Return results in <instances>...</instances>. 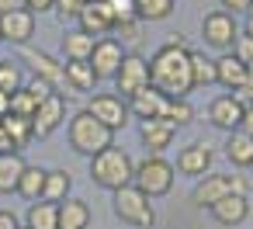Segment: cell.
<instances>
[{"label": "cell", "mask_w": 253, "mask_h": 229, "mask_svg": "<svg viewBox=\"0 0 253 229\" xmlns=\"http://www.w3.org/2000/svg\"><path fill=\"white\" fill-rule=\"evenodd\" d=\"M0 129H4V136H7V142H11L14 153H21L35 139V125L25 115H4V118H0Z\"/></svg>", "instance_id": "obj_22"}, {"label": "cell", "mask_w": 253, "mask_h": 229, "mask_svg": "<svg viewBox=\"0 0 253 229\" xmlns=\"http://www.w3.org/2000/svg\"><path fill=\"white\" fill-rule=\"evenodd\" d=\"M25 0H0V14H11V11H21Z\"/></svg>", "instance_id": "obj_43"}, {"label": "cell", "mask_w": 253, "mask_h": 229, "mask_svg": "<svg viewBox=\"0 0 253 229\" xmlns=\"http://www.w3.org/2000/svg\"><path fill=\"white\" fill-rule=\"evenodd\" d=\"M115 87L122 91V97L128 101L132 94H139L142 87H149V59L139 52H125L118 73H115Z\"/></svg>", "instance_id": "obj_8"}, {"label": "cell", "mask_w": 253, "mask_h": 229, "mask_svg": "<svg viewBox=\"0 0 253 229\" xmlns=\"http://www.w3.org/2000/svg\"><path fill=\"white\" fill-rule=\"evenodd\" d=\"M149 84L156 91H163L167 97H187L194 91L191 80V49L184 46V39H170L167 46H160L149 59Z\"/></svg>", "instance_id": "obj_1"}, {"label": "cell", "mask_w": 253, "mask_h": 229, "mask_svg": "<svg viewBox=\"0 0 253 229\" xmlns=\"http://www.w3.org/2000/svg\"><path fill=\"white\" fill-rule=\"evenodd\" d=\"M173 136H177V129H173L167 118H146V122L139 125V139H142V146H146L153 156H160L163 149H170V146H173Z\"/></svg>", "instance_id": "obj_17"}, {"label": "cell", "mask_w": 253, "mask_h": 229, "mask_svg": "<svg viewBox=\"0 0 253 229\" xmlns=\"http://www.w3.org/2000/svg\"><path fill=\"white\" fill-rule=\"evenodd\" d=\"M90 4V0H56L52 4V11H56V18L66 25V21H73V18H80V11Z\"/></svg>", "instance_id": "obj_35"}, {"label": "cell", "mask_w": 253, "mask_h": 229, "mask_svg": "<svg viewBox=\"0 0 253 229\" xmlns=\"http://www.w3.org/2000/svg\"><path fill=\"white\" fill-rule=\"evenodd\" d=\"M167 101H170V97L149 84V87H142L139 94H132V97H128V115H135L139 122H146V118H163Z\"/></svg>", "instance_id": "obj_16"}, {"label": "cell", "mask_w": 253, "mask_h": 229, "mask_svg": "<svg viewBox=\"0 0 253 229\" xmlns=\"http://www.w3.org/2000/svg\"><path fill=\"white\" fill-rule=\"evenodd\" d=\"M77 21H80V32H87V35L108 39V32H115V11H111L108 0H90Z\"/></svg>", "instance_id": "obj_14"}, {"label": "cell", "mask_w": 253, "mask_h": 229, "mask_svg": "<svg viewBox=\"0 0 253 229\" xmlns=\"http://www.w3.org/2000/svg\"><path fill=\"white\" fill-rule=\"evenodd\" d=\"M243 108H246V101L239 94H222L208 104V122L222 132H236L243 122Z\"/></svg>", "instance_id": "obj_11"}, {"label": "cell", "mask_w": 253, "mask_h": 229, "mask_svg": "<svg viewBox=\"0 0 253 229\" xmlns=\"http://www.w3.org/2000/svg\"><path fill=\"white\" fill-rule=\"evenodd\" d=\"M63 87H70L73 94H90V91L97 87L94 66H90V63H80V59L63 63Z\"/></svg>", "instance_id": "obj_21"}, {"label": "cell", "mask_w": 253, "mask_h": 229, "mask_svg": "<svg viewBox=\"0 0 253 229\" xmlns=\"http://www.w3.org/2000/svg\"><path fill=\"white\" fill-rule=\"evenodd\" d=\"M132 174H135V163L118 146H108V149L90 156V181L104 191H118V187L132 184Z\"/></svg>", "instance_id": "obj_2"}, {"label": "cell", "mask_w": 253, "mask_h": 229, "mask_svg": "<svg viewBox=\"0 0 253 229\" xmlns=\"http://www.w3.org/2000/svg\"><path fill=\"white\" fill-rule=\"evenodd\" d=\"M139 25H142V21L135 18V21H122V25H115V28L122 32V39H128V42H135V39H139Z\"/></svg>", "instance_id": "obj_39"}, {"label": "cell", "mask_w": 253, "mask_h": 229, "mask_svg": "<svg viewBox=\"0 0 253 229\" xmlns=\"http://www.w3.org/2000/svg\"><path fill=\"white\" fill-rule=\"evenodd\" d=\"M239 132H246L250 139H253V101L243 108V122H239Z\"/></svg>", "instance_id": "obj_40"}, {"label": "cell", "mask_w": 253, "mask_h": 229, "mask_svg": "<svg viewBox=\"0 0 253 229\" xmlns=\"http://www.w3.org/2000/svg\"><path fill=\"white\" fill-rule=\"evenodd\" d=\"M250 191V181L243 177V174H205V177H198V184H194V191H191V201L198 205V208H211V205H218L222 198H229V194H246Z\"/></svg>", "instance_id": "obj_5"}, {"label": "cell", "mask_w": 253, "mask_h": 229, "mask_svg": "<svg viewBox=\"0 0 253 229\" xmlns=\"http://www.w3.org/2000/svg\"><path fill=\"white\" fill-rule=\"evenodd\" d=\"M52 4H56V0H25V7H28L32 14H42V11H52Z\"/></svg>", "instance_id": "obj_42"}, {"label": "cell", "mask_w": 253, "mask_h": 229, "mask_svg": "<svg viewBox=\"0 0 253 229\" xmlns=\"http://www.w3.org/2000/svg\"><path fill=\"white\" fill-rule=\"evenodd\" d=\"M191 80H194V91L211 87L215 84V59H208L201 52H191Z\"/></svg>", "instance_id": "obj_29"}, {"label": "cell", "mask_w": 253, "mask_h": 229, "mask_svg": "<svg viewBox=\"0 0 253 229\" xmlns=\"http://www.w3.org/2000/svg\"><path fill=\"white\" fill-rule=\"evenodd\" d=\"M163 118H167L173 129H184V125H191V118H194V108L187 104V97H170V101H167V111H163Z\"/></svg>", "instance_id": "obj_32"}, {"label": "cell", "mask_w": 253, "mask_h": 229, "mask_svg": "<svg viewBox=\"0 0 253 229\" xmlns=\"http://www.w3.org/2000/svg\"><path fill=\"white\" fill-rule=\"evenodd\" d=\"M63 118H66V101H63V94L59 91H52L42 104H39V111L32 115V125H35V139H45V136H52L59 125H63Z\"/></svg>", "instance_id": "obj_12"}, {"label": "cell", "mask_w": 253, "mask_h": 229, "mask_svg": "<svg viewBox=\"0 0 253 229\" xmlns=\"http://www.w3.org/2000/svg\"><path fill=\"white\" fill-rule=\"evenodd\" d=\"M39 104H42V101H39L28 87H21V91L11 94V115H25V118H32V115L39 111Z\"/></svg>", "instance_id": "obj_34"}, {"label": "cell", "mask_w": 253, "mask_h": 229, "mask_svg": "<svg viewBox=\"0 0 253 229\" xmlns=\"http://www.w3.org/2000/svg\"><path fill=\"white\" fill-rule=\"evenodd\" d=\"M25 229H59V205L56 201H32L25 212Z\"/></svg>", "instance_id": "obj_24"}, {"label": "cell", "mask_w": 253, "mask_h": 229, "mask_svg": "<svg viewBox=\"0 0 253 229\" xmlns=\"http://www.w3.org/2000/svg\"><path fill=\"white\" fill-rule=\"evenodd\" d=\"M122 59H125V49H122V42H118V39H97V42H94V52H90V59H87V63L94 66L97 80H115V73H118Z\"/></svg>", "instance_id": "obj_10"}, {"label": "cell", "mask_w": 253, "mask_h": 229, "mask_svg": "<svg viewBox=\"0 0 253 229\" xmlns=\"http://www.w3.org/2000/svg\"><path fill=\"white\" fill-rule=\"evenodd\" d=\"M21 59L32 66V73L39 77V80H45L52 91H59L63 87V63H56L49 52H39V49H28V46H21Z\"/></svg>", "instance_id": "obj_15"}, {"label": "cell", "mask_w": 253, "mask_h": 229, "mask_svg": "<svg viewBox=\"0 0 253 229\" xmlns=\"http://www.w3.org/2000/svg\"><path fill=\"white\" fill-rule=\"evenodd\" d=\"M208 212H211V219H215L218 226L232 229V226H243V222L250 219V198H246V194H229V198H222L218 205H211Z\"/></svg>", "instance_id": "obj_19"}, {"label": "cell", "mask_w": 253, "mask_h": 229, "mask_svg": "<svg viewBox=\"0 0 253 229\" xmlns=\"http://www.w3.org/2000/svg\"><path fill=\"white\" fill-rule=\"evenodd\" d=\"M225 156H229V163L232 167H253V139L246 136V132H229V139H225Z\"/></svg>", "instance_id": "obj_27"}, {"label": "cell", "mask_w": 253, "mask_h": 229, "mask_svg": "<svg viewBox=\"0 0 253 229\" xmlns=\"http://www.w3.org/2000/svg\"><path fill=\"white\" fill-rule=\"evenodd\" d=\"M243 97H246V104L253 101V66H250V73H246V84H243V91H239Z\"/></svg>", "instance_id": "obj_44"}, {"label": "cell", "mask_w": 253, "mask_h": 229, "mask_svg": "<svg viewBox=\"0 0 253 229\" xmlns=\"http://www.w3.org/2000/svg\"><path fill=\"white\" fill-rule=\"evenodd\" d=\"M222 7L229 14H250L253 11V0H222Z\"/></svg>", "instance_id": "obj_38"}, {"label": "cell", "mask_w": 253, "mask_h": 229, "mask_svg": "<svg viewBox=\"0 0 253 229\" xmlns=\"http://www.w3.org/2000/svg\"><path fill=\"white\" fill-rule=\"evenodd\" d=\"M94 35H87V32H66L63 35V56H66V63H73V59H80V63H87L90 59V52H94Z\"/></svg>", "instance_id": "obj_26"}, {"label": "cell", "mask_w": 253, "mask_h": 229, "mask_svg": "<svg viewBox=\"0 0 253 229\" xmlns=\"http://www.w3.org/2000/svg\"><path fill=\"white\" fill-rule=\"evenodd\" d=\"M246 73H250V66H246L243 59H236L232 52H225V56L215 59V84L225 87L229 94H239V91H243Z\"/></svg>", "instance_id": "obj_18"}, {"label": "cell", "mask_w": 253, "mask_h": 229, "mask_svg": "<svg viewBox=\"0 0 253 229\" xmlns=\"http://www.w3.org/2000/svg\"><path fill=\"white\" fill-rule=\"evenodd\" d=\"M66 136H70L73 153H84V156H94V153H101V149L115 146V132H111L108 125H101L87 108H84V111H77V115L70 118Z\"/></svg>", "instance_id": "obj_3"}, {"label": "cell", "mask_w": 253, "mask_h": 229, "mask_svg": "<svg viewBox=\"0 0 253 229\" xmlns=\"http://www.w3.org/2000/svg\"><path fill=\"white\" fill-rule=\"evenodd\" d=\"M4 115H11V94L0 91V118H4Z\"/></svg>", "instance_id": "obj_45"}, {"label": "cell", "mask_w": 253, "mask_h": 229, "mask_svg": "<svg viewBox=\"0 0 253 229\" xmlns=\"http://www.w3.org/2000/svg\"><path fill=\"white\" fill-rule=\"evenodd\" d=\"M232 56H236V59H243L246 66H253V35L239 32V39H236V46H232Z\"/></svg>", "instance_id": "obj_37"}, {"label": "cell", "mask_w": 253, "mask_h": 229, "mask_svg": "<svg viewBox=\"0 0 253 229\" xmlns=\"http://www.w3.org/2000/svg\"><path fill=\"white\" fill-rule=\"evenodd\" d=\"M21 229H25V226H21Z\"/></svg>", "instance_id": "obj_49"}, {"label": "cell", "mask_w": 253, "mask_h": 229, "mask_svg": "<svg viewBox=\"0 0 253 229\" xmlns=\"http://www.w3.org/2000/svg\"><path fill=\"white\" fill-rule=\"evenodd\" d=\"M70 187H73V177L70 170H45V187H42V201H66L70 198Z\"/></svg>", "instance_id": "obj_28"}, {"label": "cell", "mask_w": 253, "mask_h": 229, "mask_svg": "<svg viewBox=\"0 0 253 229\" xmlns=\"http://www.w3.org/2000/svg\"><path fill=\"white\" fill-rule=\"evenodd\" d=\"M0 153H14L11 142H7V136H4V129H0Z\"/></svg>", "instance_id": "obj_46"}, {"label": "cell", "mask_w": 253, "mask_h": 229, "mask_svg": "<svg viewBox=\"0 0 253 229\" xmlns=\"http://www.w3.org/2000/svg\"><path fill=\"white\" fill-rule=\"evenodd\" d=\"M0 42H4V39H0Z\"/></svg>", "instance_id": "obj_48"}, {"label": "cell", "mask_w": 253, "mask_h": 229, "mask_svg": "<svg viewBox=\"0 0 253 229\" xmlns=\"http://www.w3.org/2000/svg\"><path fill=\"white\" fill-rule=\"evenodd\" d=\"M201 39H205V46H211L218 52H232V46L239 39V25L229 11H211L201 18Z\"/></svg>", "instance_id": "obj_7"}, {"label": "cell", "mask_w": 253, "mask_h": 229, "mask_svg": "<svg viewBox=\"0 0 253 229\" xmlns=\"http://www.w3.org/2000/svg\"><path fill=\"white\" fill-rule=\"evenodd\" d=\"M173 4L177 0H135V14L139 21H163L173 14Z\"/></svg>", "instance_id": "obj_31"}, {"label": "cell", "mask_w": 253, "mask_h": 229, "mask_svg": "<svg viewBox=\"0 0 253 229\" xmlns=\"http://www.w3.org/2000/svg\"><path fill=\"white\" fill-rule=\"evenodd\" d=\"M246 35H253V11H250V18H246Z\"/></svg>", "instance_id": "obj_47"}, {"label": "cell", "mask_w": 253, "mask_h": 229, "mask_svg": "<svg viewBox=\"0 0 253 229\" xmlns=\"http://www.w3.org/2000/svg\"><path fill=\"white\" fill-rule=\"evenodd\" d=\"M21 87H25L21 66L11 63V59H4V63H0V91H4V94H14V91H21Z\"/></svg>", "instance_id": "obj_33"}, {"label": "cell", "mask_w": 253, "mask_h": 229, "mask_svg": "<svg viewBox=\"0 0 253 229\" xmlns=\"http://www.w3.org/2000/svg\"><path fill=\"white\" fill-rule=\"evenodd\" d=\"M90 205L84 198L59 201V229H90Z\"/></svg>", "instance_id": "obj_23"}, {"label": "cell", "mask_w": 253, "mask_h": 229, "mask_svg": "<svg viewBox=\"0 0 253 229\" xmlns=\"http://www.w3.org/2000/svg\"><path fill=\"white\" fill-rule=\"evenodd\" d=\"M108 4H111V11H115V25L139 18V14H135V0H108Z\"/></svg>", "instance_id": "obj_36"}, {"label": "cell", "mask_w": 253, "mask_h": 229, "mask_svg": "<svg viewBox=\"0 0 253 229\" xmlns=\"http://www.w3.org/2000/svg\"><path fill=\"white\" fill-rule=\"evenodd\" d=\"M87 111H90L101 125H108L111 132H118V129L128 125V101H125L122 94H94V97L87 101Z\"/></svg>", "instance_id": "obj_9"}, {"label": "cell", "mask_w": 253, "mask_h": 229, "mask_svg": "<svg viewBox=\"0 0 253 229\" xmlns=\"http://www.w3.org/2000/svg\"><path fill=\"white\" fill-rule=\"evenodd\" d=\"M35 35V14L28 7L11 11V14H0V39L11 42V46H28V39Z\"/></svg>", "instance_id": "obj_13"}, {"label": "cell", "mask_w": 253, "mask_h": 229, "mask_svg": "<svg viewBox=\"0 0 253 229\" xmlns=\"http://www.w3.org/2000/svg\"><path fill=\"white\" fill-rule=\"evenodd\" d=\"M42 187H45V170L42 167H25L21 184H18V194L28 198V201H39L42 198Z\"/></svg>", "instance_id": "obj_30"}, {"label": "cell", "mask_w": 253, "mask_h": 229, "mask_svg": "<svg viewBox=\"0 0 253 229\" xmlns=\"http://www.w3.org/2000/svg\"><path fill=\"white\" fill-rule=\"evenodd\" d=\"M115 198V215L125 222V226H135V229H153L156 226V208H153V198L142 194L135 184H125L118 191H111Z\"/></svg>", "instance_id": "obj_4"}, {"label": "cell", "mask_w": 253, "mask_h": 229, "mask_svg": "<svg viewBox=\"0 0 253 229\" xmlns=\"http://www.w3.org/2000/svg\"><path fill=\"white\" fill-rule=\"evenodd\" d=\"M177 170L187 174V177H205L211 174V149L205 142H191L177 153Z\"/></svg>", "instance_id": "obj_20"}, {"label": "cell", "mask_w": 253, "mask_h": 229, "mask_svg": "<svg viewBox=\"0 0 253 229\" xmlns=\"http://www.w3.org/2000/svg\"><path fill=\"white\" fill-rule=\"evenodd\" d=\"M25 167L28 163L21 160V153H0V194H18Z\"/></svg>", "instance_id": "obj_25"}, {"label": "cell", "mask_w": 253, "mask_h": 229, "mask_svg": "<svg viewBox=\"0 0 253 229\" xmlns=\"http://www.w3.org/2000/svg\"><path fill=\"white\" fill-rule=\"evenodd\" d=\"M0 229H21V222L11 208H0Z\"/></svg>", "instance_id": "obj_41"}, {"label": "cell", "mask_w": 253, "mask_h": 229, "mask_svg": "<svg viewBox=\"0 0 253 229\" xmlns=\"http://www.w3.org/2000/svg\"><path fill=\"white\" fill-rule=\"evenodd\" d=\"M173 174H177L173 163H167L163 156H153V153H149L142 163H135L132 184H135L142 194H149V198L156 201V198L170 194V187H173Z\"/></svg>", "instance_id": "obj_6"}]
</instances>
